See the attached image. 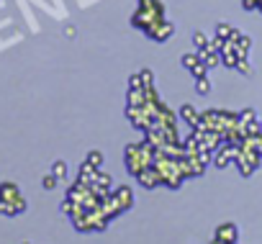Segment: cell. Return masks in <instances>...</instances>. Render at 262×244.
I'll list each match as a JSON object with an SVG mask.
<instances>
[{
  "mask_svg": "<svg viewBox=\"0 0 262 244\" xmlns=\"http://www.w3.org/2000/svg\"><path fill=\"white\" fill-rule=\"evenodd\" d=\"M52 175H54L57 180H64V178H67V165H64V162H54V165H52Z\"/></svg>",
  "mask_w": 262,
  "mask_h": 244,
  "instance_id": "3",
  "label": "cell"
},
{
  "mask_svg": "<svg viewBox=\"0 0 262 244\" xmlns=\"http://www.w3.org/2000/svg\"><path fill=\"white\" fill-rule=\"evenodd\" d=\"M88 162H90L93 167H100V165H103V154H100V152H90V154H88Z\"/></svg>",
  "mask_w": 262,
  "mask_h": 244,
  "instance_id": "4",
  "label": "cell"
},
{
  "mask_svg": "<svg viewBox=\"0 0 262 244\" xmlns=\"http://www.w3.org/2000/svg\"><path fill=\"white\" fill-rule=\"evenodd\" d=\"M236 236H239V231H236V226H234V224H221V226L216 229V239H219V241L236 244Z\"/></svg>",
  "mask_w": 262,
  "mask_h": 244,
  "instance_id": "2",
  "label": "cell"
},
{
  "mask_svg": "<svg viewBox=\"0 0 262 244\" xmlns=\"http://www.w3.org/2000/svg\"><path fill=\"white\" fill-rule=\"evenodd\" d=\"M26 211V198L21 195L18 185L0 183V213L3 216H18Z\"/></svg>",
  "mask_w": 262,
  "mask_h": 244,
  "instance_id": "1",
  "label": "cell"
},
{
  "mask_svg": "<svg viewBox=\"0 0 262 244\" xmlns=\"http://www.w3.org/2000/svg\"><path fill=\"white\" fill-rule=\"evenodd\" d=\"M41 185H44V188H47V190H52V188H54V185H57V178H54V175H47V178H44V180H41Z\"/></svg>",
  "mask_w": 262,
  "mask_h": 244,
  "instance_id": "5",
  "label": "cell"
}]
</instances>
